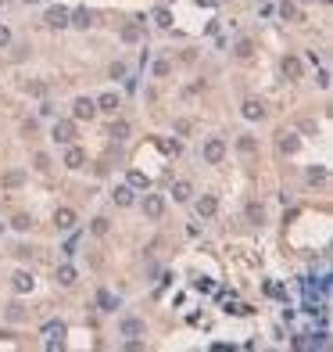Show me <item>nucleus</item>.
<instances>
[{
    "instance_id": "f257e3e1",
    "label": "nucleus",
    "mask_w": 333,
    "mask_h": 352,
    "mask_svg": "<svg viewBox=\"0 0 333 352\" xmlns=\"http://www.w3.org/2000/svg\"><path fill=\"white\" fill-rule=\"evenodd\" d=\"M65 334H68V327H65L61 320H51V324H43V338H47V348H61V345H65Z\"/></svg>"
},
{
    "instance_id": "f03ea898",
    "label": "nucleus",
    "mask_w": 333,
    "mask_h": 352,
    "mask_svg": "<svg viewBox=\"0 0 333 352\" xmlns=\"http://www.w3.org/2000/svg\"><path fill=\"white\" fill-rule=\"evenodd\" d=\"M222 159H226V144H222L219 137H212V140L204 144V162H208V166H219Z\"/></svg>"
},
{
    "instance_id": "7ed1b4c3",
    "label": "nucleus",
    "mask_w": 333,
    "mask_h": 352,
    "mask_svg": "<svg viewBox=\"0 0 333 352\" xmlns=\"http://www.w3.org/2000/svg\"><path fill=\"white\" fill-rule=\"evenodd\" d=\"M161 212H165V198H161V194H144V216L147 219H161Z\"/></svg>"
},
{
    "instance_id": "20e7f679",
    "label": "nucleus",
    "mask_w": 333,
    "mask_h": 352,
    "mask_svg": "<svg viewBox=\"0 0 333 352\" xmlns=\"http://www.w3.org/2000/svg\"><path fill=\"white\" fill-rule=\"evenodd\" d=\"M72 111H75V119H93V115H97V101H90V97H75Z\"/></svg>"
},
{
    "instance_id": "39448f33",
    "label": "nucleus",
    "mask_w": 333,
    "mask_h": 352,
    "mask_svg": "<svg viewBox=\"0 0 333 352\" xmlns=\"http://www.w3.org/2000/svg\"><path fill=\"white\" fill-rule=\"evenodd\" d=\"M47 25H51V29H65V25H68V11H65L61 4L47 8Z\"/></svg>"
},
{
    "instance_id": "423d86ee",
    "label": "nucleus",
    "mask_w": 333,
    "mask_h": 352,
    "mask_svg": "<svg viewBox=\"0 0 333 352\" xmlns=\"http://www.w3.org/2000/svg\"><path fill=\"white\" fill-rule=\"evenodd\" d=\"M54 140H58V144H72V140H75V123H65V119L54 123Z\"/></svg>"
},
{
    "instance_id": "0eeeda50",
    "label": "nucleus",
    "mask_w": 333,
    "mask_h": 352,
    "mask_svg": "<svg viewBox=\"0 0 333 352\" xmlns=\"http://www.w3.org/2000/svg\"><path fill=\"white\" fill-rule=\"evenodd\" d=\"M215 212H219V202L212 198V194H204V198L197 202V216H201V219H212Z\"/></svg>"
},
{
    "instance_id": "6e6552de",
    "label": "nucleus",
    "mask_w": 333,
    "mask_h": 352,
    "mask_svg": "<svg viewBox=\"0 0 333 352\" xmlns=\"http://www.w3.org/2000/svg\"><path fill=\"white\" fill-rule=\"evenodd\" d=\"M90 22H93V11H86V8H79V11L68 15V25H75V29H86Z\"/></svg>"
},
{
    "instance_id": "1a4fd4ad",
    "label": "nucleus",
    "mask_w": 333,
    "mask_h": 352,
    "mask_svg": "<svg viewBox=\"0 0 333 352\" xmlns=\"http://www.w3.org/2000/svg\"><path fill=\"white\" fill-rule=\"evenodd\" d=\"M54 223H58V230H72L75 226V212L72 209H58L54 212Z\"/></svg>"
},
{
    "instance_id": "9d476101",
    "label": "nucleus",
    "mask_w": 333,
    "mask_h": 352,
    "mask_svg": "<svg viewBox=\"0 0 333 352\" xmlns=\"http://www.w3.org/2000/svg\"><path fill=\"white\" fill-rule=\"evenodd\" d=\"M118 331H122V338H136V334H144V320H133L129 317V320H122Z\"/></svg>"
},
{
    "instance_id": "9b49d317",
    "label": "nucleus",
    "mask_w": 333,
    "mask_h": 352,
    "mask_svg": "<svg viewBox=\"0 0 333 352\" xmlns=\"http://www.w3.org/2000/svg\"><path fill=\"white\" fill-rule=\"evenodd\" d=\"M97 305H101L104 312H115V309H118V298H115L111 291H104V288H101V291H97Z\"/></svg>"
},
{
    "instance_id": "f8f14e48",
    "label": "nucleus",
    "mask_w": 333,
    "mask_h": 352,
    "mask_svg": "<svg viewBox=\"0 0 333 352\" xmlns=\"http://www.w3.org/2000/svg\"><path fill=\"white\" fill-rule=\"evenodd\" d=\"M11 281H15V291H18V295H25V291H32V273H25V269H22V273H15Z\"/></svg>"
},
{
    "instance_id": "ddd939ff",
    "label": "nucleus",
    "mask_w": 333,
    "mask_h": 352,
    "mask_svg": "<svg viewBox=\"0 0 333 352\" xmlns=\"http://www.w3.org/2000/svg\"><path fill=\"white\" fill-rule=\"evenodd\" d=\"M262 115H265L262 101H244V119H262Z\"/></svg>"
},
{
    "instance_id": "4468645a",
    "label": "nucleus",
    "mask_w": 333,
    "mask_h": 352,
    "mask_svg": "<svg viewBox=\"0 0 333 352\" xmlns=\"http://www.w3.org/2000/svg\"><path fill=\"white\" fill-rule=\"evenodd\" d=\"M140 22H129V25H122V40H126V44H140Z\"/></svg>"
},
{
    "instance_id": "2eb2a0df",
    "label": "nucleus",
    "mask_w": 333,
    "mask_h": 352,
    "mask_svg": "<svg viewBox=\"0 0 333 352\" xmlns=\"http://www.w3.org/2000/svg\"><path fill=\"white\" fill-rule=\"evenodd\" d=\"M82 162H86V154H82L79 147H68V154H65V166H68V169H79Z\"/></svg>"
},
{
    "instance_id": "dca6fc26",
    "label": "nucleus",
    "mask_w": 333,
    "mask_h": 352,
    "mask_svg": "<svg viewBox=\"0 0 333 352\" xmlns=\"http://www.w3.org/2000/svg\"><path fill=\"white\" fill-rule=\"evenodd\" d=\"M118 108V94H101L97 97V111H115Z\"/></svg>"
},
{
    "instance_id": "f3484780",
    "label": "nucleus",
    "mask_w": 333,
    "mask_h": 352,
    "mask_svg": "<svg viewBox=\"0 0 333 352\" xmlns=\"http://www.w3.org/2000/svg\"><path fill=\"white\" fill-rule=\"evenodd\" d=\"M298 144H301V140H298L294 133H283V137H279V151H283V154H294Z\"/></svg>"
},
{
    "instance_id": "a211bd4d",
    "label": "nucleus",
    "mask_w": 333,
    "mask_h": 352,
    "mask_svg": "<svg viewBox=\"0 0 333 352\" xmlns=\"http://www.w3.org/2000/svg\"><path fill=\"white\" fill-rule=\"evenodd\" d=\"M133 194H136V190H133V187H129V183H126V187H118V190H115V194H111V198H115V202H118V205H133Z\"/></svg>"
},
{
    "instance_id": "6ab92c4d",
    "label": "nucleus",
    "mask_w": 333,
    "mask_h": 352,
    "mask_svg": "<svg viewBox=\"0 0 333 352\" xmlns=\"http://www.w3.org/2000/svg\"><path fill=\"white\" fill-rule=\"evenodd\" d=\"M108 137H115V140H126V137H129V123H122V119H118V123H111Z\"/></svg>"
},
{
    "instance_id": "aec40b11",
    "label": "nucleus",
    "mask_w": 333,
    "mask_h": 352,
    "mask_svg": "<svg viewBox=\"0 0 333 352\" xmlns=\"http://www.w3.org/2000/svg\"><path fill=\"white\" fill-rule=\"evenodd\" d=\"M190 194H194V190H190L186 180H179V183L172 187V198H176V202H190Z\"/></svg>"
},
{
    "instance_id": "412c9836",
    "label": "nucleus",
    "mask_w": 333,
    "mask_h": 352,
    "mask_svg": "<svg viewBox=\"0 0 333 352\" xmlns=\"http://www.w3.org/2000/svg\"><path fill=\"white\" fill-rule=\"evenodd\" d=\"M58 284H75V266H58Z\"/></svg>"
},
{
    "instance_id": "4be33fe9",
    "label": "nucleus",
    "mask_w": 333,
    "mask_h": 352,
    "mask_svg": "<svg viewBox=\"0 0 333 352\" xmlns=\"http://www.w3.org/2000/svg\"><path fill=\"white\" fill-rule=\"evenodd\" d=\"M283 72L290 75V80H298V75H301V61L298 58H283Z\"/></svg>"
},
{
    "instance_id": "5701e85b",
    "label": "nucleus",
    "mask_w": 333,
    "mask_h": 352,
    "mask_svg": "<svg viewBox=\"0 0 333 352\" xmlns=\"http://www.w3.org/2000/svg\"><path fill=\"white\" fill-rule=\"evenodd\" d=\"M129 187H133V190H147V187H151V180H147L144 173H136V169H133V173H129Z\"/></svg>"
},
{
    "instance_id": "b1692460",
    "label": "nucleus",
    "mask_w": 333,
    "mask_h": 352,
    "mask_svg": "<svg viewBox=\"0 0 333 352\" xmlns=\"http://www.w3.org/2000/svg\"><path fill=\"white\" fill-rule=\"evenodd\" d=\"M279 18H287V22H290V18H298V8L290 4V0H283V4H279Z\"/></svg>"
},
{
    "instance_id": "393cba45",
    "label": "nucleus",
    "mask_w": 333,
    "mask_h": 352,
    "mask_svg": "<svg viewBox=\"0 0 333 352\" xmlns=\"http://www.w3.org/2000/svg\"><path fill=\"white\" fill-rule=\"evenodd\" d=\"M154 22H158L161 29H169V25H172V15H169V11L161 8V11H154Z\"/></svg>"
},
{
    "instance_id": "a878e982",
    "label": "nucleus",
    "mask_w": 333,
    "mask_h": 352,
    "mask_svg": "<svg viewBox=\"0 0 333 352\" xmlns=\"http://www.w3.org/2000/svg\"><path fill=\"white\" fill-rule=\"evenodd\" d=\"M90 230H93V233H97V238H104V233H108V219H104V216H97V219H93V226H90Z\"/></svg>"
},
{
    "instance_id": "bb28decb",
    "label": "nucleus",
    "mask_w": 333,
    "mask_h": 352,
    "mask_svg": "<svg viewBox=\"0 0 333 352\" xmlns=\"http://www.w3.org/2000/svg\"><path fill=\"white\" fill-rule=\"evenodd\" d=\"M319 180H326V169L322 166H312L308 169V183H319Z\"/></svg>"
},
{
    "instance_id": "cd10ccee",
    "label": "nucleus",
    "mask_w": 333,
    "mask_h": 352,
    "mask_svg": "<svg viewBox=\"0 0 333 352\" xmlns=\"http://www.w3.org/2000/svg\"><path fill=\"white\" fill-rule=\"evenodd\" d=\"M251 51H255L251 40H240V44H236V58H251Z\"/></svg>"
},
{
    "instance_id": "c85d7f7f",
    "label": "nucleus",
    "mask_w": 333,
    "mask_h": 352,
    "mask_svg": "<svg viewBox=\"0 0 333 352\" xmlns=\"http://www.w3.org/2000/svg\"><path fill=\"white\" fill-rule=\"evenodd\" d=\"M247 216H251L255 223H262V219H265V209H262V205H251V209H247Z\"/></svg>"
},
{
    "instance_id": "c756f323",
    "label": "nucleus",
    "mask_w": 333,
    "mask_h": 352,
    "mask_svg": "<svg viewBox=\"0 0 333 352\" xmlns=\"http://www.w3.org/2000/svg\"><path fill=\"white\" fill-rule=\"evenodd\" d=\"M11 226H15V230H22V233H25V230H29V226H32V219H29V216H18V219H15V223H11Z\"/></svg>"
},
{
    "instance_id": "7c9ffc66",
    "label": "nucleus",
    "mask_w": 333,
    "mask_h": 352,
    "mask_svg": "<svg viewBox=\"0 0 333 352\" xmlns=\"http://www.w3.org/2000/svg\"><path fill=\"white\" fill-rule=\"evenodd\" d=\"M122 75H126V65L115 61V65H111V80H122Z\"/></svg>"
},
{
    "instance_id": "2f4dec72",
    "label": "nucleus",
    "mask_w": 333,
    "mask_h": 352,
    "mask_svg": "<svg viewBox=\"0 0 333 352\" xmlns=\"http://www.w3.org/2000/svg\"><path fill=\"white\" fill-rule=\"evenodd\" d=\"M315 83H319V87H322V90H326V87H329V72H326V68H319V75H315Z\"/></svg>"
},
{
    "instance_id": "473e14b6",
    "label": "nucleus",
    "mask_w": 333,
    "mask_h": 352,
    "mask_svg": "<svg viewBox=\"0 0 333 352\" xmlns=\"http://www.w3.org/2000/svg\"><path fill=\"white\" fill-rule=\"evenodd\" d=\"M4 183H8V187H15V183H22V173H8V176H4Z\"/></svg>"
},
{
    "instance_id": "72a5a7b5",
    "label": "nucleus",
    "mask_w": 333,
    "mask_h": 352,
    "mask_svg": "<svg viewBox=\"0 0 333 352\" xmlns=\"http://www.w3.org/2000/svg\"><path fill=\"white\" fill-rule=\"evenodd\" d=\"M240 151H255V140L251 137H240Z\"/></svg>"
},
{
    "instance_id": "f704fd0d",
    "label": "nucleus",
    "mask_w": 333,
    "mask_h": 352,
    "mask_svg": "<svg viewBox=\"0 0 333 352\" xmlns=\"http://www.w3.org/2000/svg\"><path fill=\"white\" fill-rule=\"evenodd\" d=\"M194 288H197V291H212V281H204V277H201V281H194Z\"/></svg>"
},
{
    "instance_id": "c9c22d12",
    "label": "nucleus",
    "mask_w": 333,
    "mask_h": 352,
    "mask_svg": "<svg viewBox=\"0 0 333 352\" xmlns=\"http://www.w3.org/2000/svg\"><path fill=\"white\" fill-rule=\"evenodd\" d=\"M8 44H11V32H8L4 25H0V47H8Z\"/></svg>"
},
{
    "instance_id": "e433bc0d",
    "label": "nucleus",
    "mask_w": 333,
    "mask_h": 352,
    "mask_svg": "<svg viewBox=\"0 0 333 352\" xmlns=\"http://www.w3.org/2000/svg\"><path fill=\"white\" fill-rule=\"evenodd\" d=\"M25 4H36V0H25Z\"/></svg>"
},
{
    "instance_id": "4c0bfd02",
    "label": "nucleus",
    "mask_w": 333,
    "mask_h": 352,
    "mask_svg": "<svg viewBox=\"0 0 333 352\" xmlns=\"http://www.w3.org/2000/svg\"><path fill=\"white\" fill-rule=\"evenodd\" d=\"M322 4H329V0H322Z\"/></svg>"
}]
</instances>
